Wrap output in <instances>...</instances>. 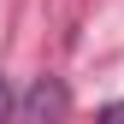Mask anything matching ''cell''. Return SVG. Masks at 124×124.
Wrapping results in <instances>:
<instances>
[{"mask_svg":"<svg viewBox=\"0 0 124 124\" xmlns=\"http://www.w3.org/2000/svg\"><path fill=\"white\" fill-rule=\"evenodd\" d=\"M30 118H36V124H59V118H65V89H59L53 77L36 83V95H30Z\"/></svg>","mask_w":124,"mask_h":124,"instance_id":"1","label":"cell"},{"mask_svg":"<svg viewBox=\"0 0 124 124\" xmlns=\"http://www.w3.org/2000/svg\"><path fill=\"white\" fill-rule=\"evenodd\" d=\"M101 124H124V101H118V106H106V112H101Z\"/></svg>","mask_w":124,"mask_h":124,"instance_id":"2","label":"cell"},{"mask_svg":"<svg viewBox=\"0 0 124 124\" xmlns=\"http://www.w3.org/2000/svg\"><path fill=\"white\" fill-rule=\"evenodd\" d=\"M6 106H12V101H6V83H0V124H6Z\"/></svg>","mask_w":124,"mask_h":124,"instance_id":"3","label":"cell"}]
</instances>
